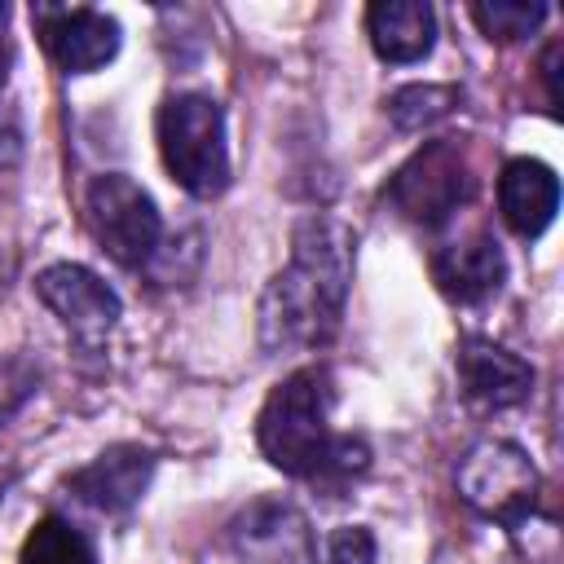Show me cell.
<instances>
[{"mask_svg": "<svg viewBox=\"0 0 564 564\" xmlns=\"http://www.w3.org/2000/svg\"><path fill=\"white\" fill-rule=\"evenodd\" d=\"M357 264V234L335 216H308L295 225L291 260L260 295L264 352H313L339 335L348 286Z\"/></svg>", "mask_w": 564, "mask_h": 564, "instance_id": "1", "label": "cell"}, {"mask_svg": "<svg viewBox=\"0 0 564 564\" xmlns=\"http://www.w3.org/2000/svg\"><path fill=\"white\" fill-rule=\"evenodd\" d=\"M330 405H335V383L330 370L304 366L286 375L260 419H256V445L260 454L300 480H348L370 467V449L357 436L330 432Z\"/></svg>", "mask_w": 564, "mask_h": 564, "instance_id": "2", "label": "cell"}, {"mask_svg": "<svg viewBox=\"0 0 564 564\" xmlns=\"http://www.w3.org/2000/svg\"><path fill=\"white\" fill-rule=\"evenodd\" d=\"M159 154L172 181L194 198H216L229 185L225 115L207 93H172L154 119Z\"/></svg>", "mask_w": 564, "mask_h": 564, "instance_id": "3", "label": "cell"}, {"mask_svg": "<svg viewBox=\"0 0 564 564\" xmlns=\"http://www.w3.org/2000/svg\"><path fill=\"white\" fill-rule=\"evenodd\" d=\"M458 494L471 511L502 529H524L538 511L542 476L511 441H476L458 463Z\"/></svg>", "mask_w": 564, "mask_h": 564, "instance_id": "4", "label": "cell"}, {"mask_svg": "<svg viewBox=\"0 0 564 564\" xmlns=\"http://www.w3.org/2000/svg\"><path fill=\"white\" fill-rule=\"evenodd\" d=\"M88 229L101 242V251L123 269H145L163 251V216L154 198L123 172L93 176L84 194Z\"/></svg>", "mask_w": 564, "mask_h": 564, "instance_id": "5", "label": "cell"}, {"mask_svg": "<svg viewBox=\"0 0 564 564\" xmlns=\"http://www.w3.org/2000/svg\"><path fill=\"white\" fill-rule=\"evenodd\" d=\"M471 189V176H467V163H463V150L454 141H427L423 150H414L388 181V203L423 225V229H436L445 225L458 203L467 198Z\"/></svg>", "mask_w": 564, "mask_h": 564, "instance_id": "6", "label": "cell"}, {"mask_svg": "<svg viewBox=\"0 0 564 564\" xmlns=\"http://www.w3.org/2000/svg\"><path fill=\"white\" fill-rule=\"evenodd\" d=\"M35 295L57 313V322L66 326V335L84 348V352H97L106 348L110 330L119 326V295L84 264H48L40 278H35Z\"/></svg>", "mask_w": 564, "mask_h": 564, "instance_id": "7", "label": "cell"}, {"mask_svg": "<svg viewBox=\"0 0 564 564\" xmlns=\"http://www.w3.org/2000/svg\"><path fill=\"white\" fill-rule=\"evenodd\" d=\"M229 542L242 564H317L308 516L286 498H256L229 520Z\"/></svg>", "mask_w": 564, "mask_h": 564, "instance_id": "8", "label": "cell"}, {"mask_svg": "<svg viewBox=\"0 0 564 564\" xmlns=\"http://www.w3.org/2000/svg\"><path fill=\"white\" fill-rule=\"evenodd\" d=\"M31 18H35V31L44 40V53L66 75L101 70L119 53V22L110 13H101V9H88V4H75V9L35 4Z\"/></svg>", "mask_w": 564, "mask_h": 564, "instance_id": "9", "label": "cell"}, {"mask_svg": "<svg viewBox=\"0 0 564 564\" xmlns=\"http://www.w3.org/2000/svg\"><path fill=\"white\" fill-rule=\"evenodd\" d=\"M150 476H154V454L141 449V445H110L101 449L88 467H79L66 489L93 507V511H106V516H123L141 502V494L150 489Z\"/></svg>", "mask_w": 564, "mask_h": 564, "instance_id": "10", "label": "cell"}, {"mask_svg": "<svg viewBox=\"0 0 564 564\" xmlns=\"http://www.w3.org/2000/svg\"><path fill=\"white\" fill-rule=\"evenodd\" d=\"M454 366H458L463 397L485 405V410L520 405L533 392V366L524 357L489 344V339H463Z\"/></svg>", "mask_w": 564, "mask_h": 564, "instance_id": "11", "label": "cell"}, {"mask_svg": "<svg viewBox=\"0 0 564 564\" xmlns=\"http://www.w3.org/2000/svg\"><path fill=\"white\" fill-rule=\"evenodd\" d=\"M432 278L441 286V295H449L458 304H480L502 286L507 260L489 234H476V238H458V242L441 247L432 256Z\"/></svg>", "mask_w": 564, "mask_h": 564, "instance_id": "12", "label": "cell"}, {"mask_svg": "<svg viewBox=\"0 0 564 564\" xmlns=\"http://www.w3.org/2000/svg\"><path fill=\"white\" fill-rule=\"evenodd\" d=\"M498 207L502 220L520 238H538L551 229L560 212V181L542 159H511L498 176Z\"/></svg>", "mask_w": 564, "mask_h": 564, "instance_id": "13", "label": "cell"}, {"mask_svg": "<svg viewBox=\"0 0 564 564\" xmlns=\"http://www.w3.org/2000/svg\"><path fill=\"white\" fill-rule=\"evenodd\" d=\"M366 35L383 62H423L436 44V13L419 0H379L366 9Z\"/></svg>", "mask_w": 564, "mask_h": 564, "instance_id": "14", "label": "cell"}, {"mask_svg": "<svg viewBox=\"0 0 564 564\" xmlns=\"http://www.w3.org/2000/svg\"><path fill=\"white\" fill-rule=\"evenodd\" d=\"M18 564H97L93 542L62 516H44L22 542Z\"/></svg>", "mask_w": 564, "mask_h": 564, "instance_id": "15", "label": "cell"}, {"mask_svg": "<svg viewBox=\"0 0 564 564\" xmlns=\"http://www.w3.org/2000/svg\"><path fill=\"white\" fill-rule=\"evenodd\" d=\"M454 106H458V88H449V84H410V88H397L388 97V115L405 132L445 119Z\"/></svg>", "mask_w": 564, "mask_h": 564, "instance_id": "16", "label": "cell"}, {"mask_svg": "<svg viewBox=\"0 0 564 564\" xmlns=\"http://www.w3.org/2000/svg\"><path fill=\"white\" fill-rule=\"evenodd\" d=\"M471 18L489 40L511 44V40H524L529 31L542 26L546 4H471Z\"/></svg>", "mask_w": 564, "mask_h": 564, "instance_id": "17", "label": "cell"}, {"mask_svg": "<svg viewBox=\"0 0 564 564\" xmlns=\"http://www.w3.org/2000/svg\"><path fill=\"white\" fill-rule=\"evenodd\" d=\"M375 555H379L375 533L361 524H344L326 542V564H375Z\"/></svg>", "mask_w": 564, "mask_h": 564, "instance_id": "18", "label": "cell"}, {"mask_svg": "<svg viewBox=\"0 0 564 564\" xmlns=\"http://www.w3.org/2000/svg\"><path fill=\"white\" fill-rule=\"evenodd\" d=\"M35 383H40V375L31 370V361H22V357H0V423L35 392Z\"/></svg>", "mask_w": 564, "mask_h": 564, "instance_id": "19", "label": "cell"}, {"mask_svg": "<svg viewBox=\"0 0 564 564\" xmlns=\"http://www.w3.org/2000/svg\"><path fill=\"white\" fill-rule=\"evenodd\" d=\"M4 18H9V9L0 4V88H4V79H9V62H13V53H9V40H4Z\"/></svg>", "mask_w": 564, "mask_h": 564, "instance_id": "20", "label": "cell"}]
</instances>
